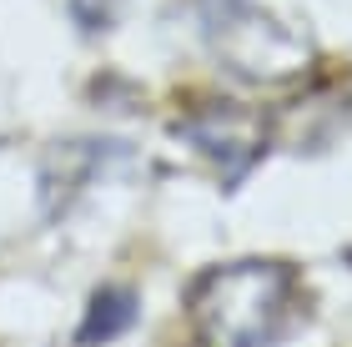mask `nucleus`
Masks as SVG:
<instances>
[{
    "label": "nucleus",
    "mask_w": 352,
    "mask_h": 347,
    "mask_svg": "<svg viewBox=\"0 0 352 347\" xmlns=\"http://www.w3.org/2000/svg\"><path fill=\"white\" fill-rule=\"evenodd\" d=\"M247 126H252V116L242 111V106H232V101H212V106H201V111L191 116L182 131L197 141L206 156H221V161H232V151L242 146Z\"/></svg>",
    "instance_id": "nucleus-2"
},
{
    "label": "nucleus",
    "mask_w": 352,
    "mask_h": 347,
    "mask_svg": "<svg viewBox=\"0 0 352 347\" xmlns=\"http://www.w3.org/2000/svg\"><path fill=\"white\" fill-rule=\"evenodd\" d=\"M131 317H136V297L126 287H101L91 312H86L81 333H86V342H106V337H116L121 327H131Z\"/></svg>",
    "instance_id": "nucleus-3"
},
{
    "label": "nucleus",
    "mask_w": 352,
    "mask_h": 347,
    "mask_svg": "<svg viewBox=\"0 0 352 347\" xmlns=\"http://www.w3.org/2000/svg\"><path fill=\"white\" fill-rule=\"evenodd\" d=\"M287 297V272L267 262L217 267L191 287V322L201 347H262Z\"/></svg>",
    "instance_id": "nucleus-1"
},
{
    "label": "nucleus",
    "mask_w": 352,
    "mask_h": 347,
    "mask_svg": "<svg viewBox=\"0 0 352 347\" xmlns=\"http://www.w3.org/2000/svg\"><path fill=\"white\" fill-rule=\"evenodd\" d=\"M121 5L126 0H71V15L86 36H101V30H111L121 21Z\"/></svg>",
    "instance_id": "nucleus-4"
}]
</instances>
